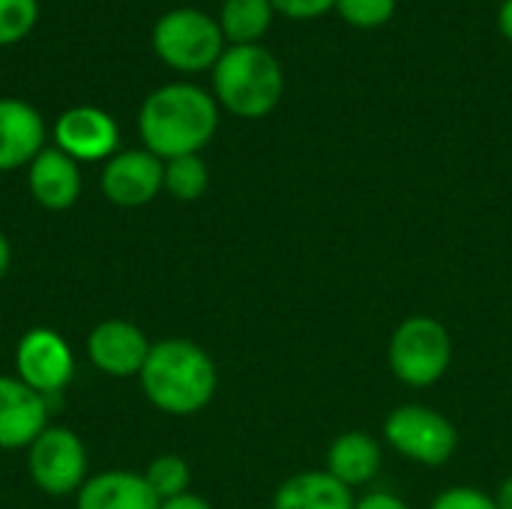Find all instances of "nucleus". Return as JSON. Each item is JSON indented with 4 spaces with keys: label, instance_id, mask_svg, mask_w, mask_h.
Listing matches in <instances>:
<instances>
[{
    "label": "nucleus",
    "instance_id": "obj_1",
    "mask_svg": "<svg viewBox=\"0 0 512 509\" xmlns=\"http://www.w3.org/2000/svg\"><path fill=\"white\" fill-rule=\"evenodd\" d=\"M147 402L168 417L201 414L219 387L213 357L189 339H162L150 345L138 375Z\"/></svg>",
    "mask_w": 512,
    "mask_h": 509
},
{
    "label": "nucleus",
    "instance_id": "obj_2",
    "mask_svg": "<svg viewBox=\"0 0 512 509\" xmlns=\"http://www.w3.org/2000/svg\"><path fill=\"white\" fill-rule=\"evenodd\" d=\"M216 126V102L195 84H168L153 90L138 114L144 147L159 159L198 153L213 138Z\"/></svg>",
    "mask_w": 512,
    "mask_h": 509
},
{
    "label": "nucleus",
    "instance_id": "obj_3",
    "mask_svg": "<svg viewBox=\"0 0 512 509\" xmlns=\"http://www.w3.org/2000/svg\"><path fill=\"white\" fill-rule=\"evenodd\" d=\"M213 87L219 102L237 117L270 114L285 90L279 60L261 45H231L213 66Z\"/></svg>",
    "mask_w": 512,
    "mask_h": 509
},
{
    "label": "nucleus",
    "instance_id": "obj_4",
    "mask_svg": "<svg viewBox=\"0 0 512 509\" xmlns=\"http://www.w3.org/2000/svg\"><path fill=\"white\" fill-rule=\"evenodd\" d=\"M453 363L450 330L432 315L405 318L387 345V366L393 378L411 390L435 387Z\"/></svg>",
    "mask_w": 512,
    "mask_h": 509
},
{
    "label": "nucleus",
    "instance_id": "obj_5",
    "mask_svg": "<svg viewBox=\"0 0 512 509\" xmlns=\"http://www.w3.org/2000/svg\"><path fill=\"white\" fill-rule=\"evenodd\" d=\"M384 441L408 462L423 468H444L459 450V432L450 417L429 405H399L384 417Z\"/></svg>",
    "mask_w": 512,
    "mask_h": 509
},
{
    "label": "nucleus",
    "instance_id": "obj_6",
    "mask_svg": "<svg viewBox=\"0 0 512 509\" xmlns=\"http://www.w3.org/2000/svg\"><path fill=\"white\" fill-rule=\"evenodd\" d=\"M27 474L48 498L78 495L87 483V447L66 426H48L27 447Z\"/></svg>",
    "mask_w": 512,
    "mask_h": 509
},
{
    "label": "nucleus",
    "instance_id": "obj_7",
    "mask_svg": "<svg viewBox=\"0 0 512 509\" xmlns=\"http://www.w3.org/2000/svg\"><path fill=\"white\" fill-rule=\"evenodd\" d=\"M153 45L165 63L198 72L222 57V27L201 9H174L156 21Z\"/></svg>",
    "mask_w": 512,
    "mask_h": 509
},
{
    "label": "nucleus",
    "instance_id": "obj_8",
    "mask_svg": "<svg viewBox=\"0 0 512 509\" xmlns=\"http://www.w3.org/2000/svg\"><path fill=\"white\" fill-rule=\"evenodd\" d=\"M15 378L39 396H57L75 378V354L69 342L48 327L27 330L15 345Z\"/></svg>",
    "mask_w": 512,
    "mask_h": 509
},
{
    "label": "nucleus",
    "instance_id": "obj_9",
    "mask_svg": "<svg viewBox=\"0 0 512 509\" xmlns=\"http://www.w3.org/2000/svg\"><path fill=\"white\" fill-rule=\"evenodd\" d=\"M165 189V162L150 150L114 153L102 171V195L117 207H144Z\"/></svg>",
    "mask_w": 512,
    "mask_h": 509
},
{
    "label": "nucleus",
    "instance_id": "obj_10",
    "mask_svg": "<svg viewBox=\"0 0 512 509\" xmlns=\"http://www.w3.org/2000/svg\"><path fill=\"white\" fill-rule=\"evenodd\" d=\"M147 333L123 318H108L96 324L87 336V360L111 378H132L141 375L147 354H150Z\"/></svg>",
    "mask_w": 512,
    "mask_h": 509
},
{
    "label": "nucleus",
    "instance_id": "obj_11",
    "mask_svg": "<svg viewBox=\"0 0 512 509\" xmlns=\"http://www.w3.org/2000/svg\"><path fill=\"white\" fill-rule=\"evenodd\" d=\"M48 429V399L15 375H0V450H27Z\"/></svg>",
    "mask_w": 512,
    "mask_h": 509
},
{
    "label": "nucleus",
    "instance_id": "obj_12",
    "mask_svg": "<svg viewBox=\"0 0 512 509\" xmlns=\"http://www.w3.org/2000/svg\"><path fill=\"white\" fill-rule=\"evenodd\" d=\"M54 141L75 162L78 159L93 162V159L114 156L120 132H117V123L111 120V114H105L102 108L78 105V108H69L57 117Z\"/></svg>",
    "mask_w": 512,
    "mask_h": 509
},
{
    "label": "nucleus",
    "instance_id": "obj_13",
    "mask_svg": "<svg viewBox=\"0 0 512 509\" xmlns=\"http://www.w3.org/2000/svg\"><path fill=\"white\" fill-rule=\"evenodd\" d=\"M30 195L45 210H69L81 195V171L60 147H42L27 171Z\"/></svg>",
    "mask_w": 512,
    "mask_h": 509
},
{
    "label": "nucleus",
    "instance_id": "obj_14",
    "mask_svg": "<svg viewBox=\"0 0 512 509\" xmlns=\"http://www.w3.org/2000/svg\"><path fill=\"white\" fill-rule=\"evenodd\" d=\"M45 147L39 111L21 99H0V171L30 165Z\"/></svg>",
    "mask_w": 512,
    "mask_h": 509
},
{
    "label": "nucleus",
    "instance_id": "obj_15",
    "mask_svg": "<svg viewBox=\"0 0 512 509\" xmlns=\"http://www.w3.org/2000/svg\"><path fill=\"white\" fill-rule=\"evenodd\" d=\"M162 501L135 471H102L87 477L75 495V509H159Z\"/></svg>",
    "mask_w": 512,
    "mask_h": 509
},
{
    "label": "nucleus",
    "instance_id": "obj_16",
    "mask_svg": "<svg viewBox=\"0 0 512 509\" xmlns=\"http://www.w3.org/2000/svg\"><path fill=\"white\" fill-rule=\"evenodd\" d=\"M384 465V450L381 444L360 429L342 432L333 438V444L327 447V474L336 477L339 483H345L348 489H363L369 486Z\"/></svg>",
    "mask_w": 512,
    "mask_h": 509
},
{
    "label": "nucleus",
    "instance_id": "obj_17",
    "mask_svg": "<svg viewBox=\"0 0 512 509\" xmlns=\"http://www.w3.org/2000/svg\"><path fill=\"white\" fill-rule=\"evenodd\" d=\"M354 504V489H348L327 471L291 474L273 492V509H354Z\"/></svg>",
    "mask_w": 512,
    "mask_h": 509
},
{
    "label": "nucleus",
    "instance_id": "obj_18",
    "mask_svg": "<svg viewBox=\"0 0 512 509\" xmlns=\"http://www.w3.org/2000/svg\"><path fill=\"white\" fill-rule=\"evenodd\" d=\"M273 3L270 0H225L222 6V36L234 45H255L258 36L270 27Z\"/></svg>",
    "mask_w": 512,
    "mask_h": 509
},
{
    "label": "nucleus",
    "instance_id": "obj_19",
    "mask_svg": "<svg viewBox=\"0 0 512 509\" xmlns=\"http://www.w3.org/2000/svg\"><path fill=\"white\" fill-rule=\"evenodd\" d=\"M210 186V171L198 153L165 162V192L177 201H198Z\"/></svg>",
    "mask_w": 512,
    "mask_h": 509
},
{
    "label": "nucleus",
    "instance_id": "obj_20",
    "mask_svg": "<svg viewBox=\"0 0 512 509\" xmlns=\"http://www.w3.org/2000/svg\"><path fill=\"white\" fill-rule=\"evenodd\" d=\"M144 480L150 483V489L156 492L159 501H171V498H180V495L189 492L192 471H189V465H186L183 456L165 453V456H156V459L147 465Z\"/></svg>",
    "mask_w": 512,
    "mask_h": 509
},
{
    "label": "nucleus",
    "instance_id": "obj_21",
    "mask_svg": "<svg viewBox=\"0 0 512 509\" xmlns=\"http://www.w3.org/2000/svg\"><path fill=\"white\" fill-rule=\"evenodd\" d=\"M336 9L348 24L372 30V27H381L393 18L396 0H339Z\"/></svg>",
    "mask_w": 512,
    "mask_h": 509
},
{
    "label": "nucleus",
    "instance_id": "obj_22",
    "mask_svg": "<svg viewBox=\"0 0 512 509\" xmlns=\"http://www.w3.org/2000/svg\"><path fill=\"white\" fill-rule=\"evenodd\" d=\"M36 18V0H0V45L21 39Z\"/></svg>",
    "mask_w": 512,
    "mask_h": 509
},
{
    "label": "nucleus",
    "instance_id": "obj_23",
    "mask_svg": "<svg viewBox=\"0 0 512 509\" xmlns=\"http://www.w3.org/2000/svg\"><path fill=\"white\" fill-rule=\"evenodd\" d=\"M429 509H498L495 504V495H486L483 489H474V486H453V489H444Z\"/></svg>",
    "mask_w": 512,
    "mask_h": 509
},
{
    "label": "nucleus",
    "instance_id": "obj_24",
    "mask_svg": "<svg viewBox=\"0 0 512 509\" xmlns=\"http://www.w3.org/2000/svg\"><path fill=\"white\" fill-rule=\"evenodd\" d=\"M270 3L288 18H318L327 9H333L339 0H270Z\"/></svg>",
    "mask_w": 512,
    "mask_h": 509
},
{
    "label": "nucleus",
    "instance_id": "obj_25",
    "mask_svg": "<svg viewBox=\"0 0 512 509\" xmlns=\"http://www.w3.org/2000/svg\"><path fill=\"white\" fill-rule=\"evenodd\" d=\"M354 509H411L399 495L393 492H369L363 498H357Z\"/></svg>",
    "mask_w": 512,
    "mask_h": 509
},
{
    "label": "nucleus",
    "instance_id": "obj_26",
    "mask_svg": "<svg viewBox=\"0 0 512 509\" xmlns=\"http://www.w3.org/2000/svg\"><path fill=\"white\" fill-rule=\"evenodd\" d=\"M159 509H213V504H210L207 498H201V495L186 492V495H180V498L162 501V507Z\"/></svg>",
    "mask_w": 512,
    "mask_h": 509
},
{
    "label": "nucleus",
    "instance_id": "obj_27",
    "mask_svg": "<svg viewBox=\"0 0 512 509\" xmlns=\"http://www.w3.org/2000/svg\"><path fill=\"white\" fill-rule=\"evenodd\" d=\"M498 27H501V33L512 42V0L501 3V9H498Z\"/></svg>",
    "mask_w": 512,
    "mask_h": 509
},
{
    "label": "nucleus",
    "instance_id": "obj_28",
    "mask_svg": "<svg viewBox=\"0 0 512 509\" xmlns=\"http://www.w3.org/2000/svg\"><path fill=\"white\" fill-rule=\"evenodd\" d=\"M495 504H498V509H512V477H507V480L498 486V492H495Z\"/></svg>",
    "mask_w": 512,
    "mask_h": 509
},
{
    "label": "nucleus",
    "instance_id": "obj_29",
    "mask_svg": "<svg viewBox=\"0 0 512 509\" xmlns=\"http://www.w3.org/2000/svg\"><path fill=\"white\" fill-rule=\"evenodd\" d=\"M9 264H12V246H9L6 234L0 231V279L9 273Z\"/></svg>",
    "mask_w": 512,
    "mask_h": 509
}]
</instances>
